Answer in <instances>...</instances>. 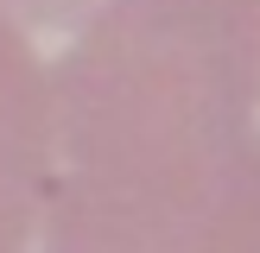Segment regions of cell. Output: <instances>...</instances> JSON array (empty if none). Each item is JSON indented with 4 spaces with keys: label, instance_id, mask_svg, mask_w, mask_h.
I'll use <instances>...</instances> for the list:
<instances>
[{
    "label": "cell",
    "instance_id": "3",
    "mask_svg": "<svg viewBox=\"0 0 260 253\" xmlns=\"http://www.w3.org/2000/svg\"><path fill=\"white\" fill-rule=\"evenodd\" d=\"M0 7H7V13L19 7L25 19H45V25H70V19L83 25V13H89V7H102V0H0Z\"/></svg>",
    "mask_w": 260,
    "mask_h": 253
},
{
    "label": "cell",
    "instance_id": "2",
    "mask_svg": "<svg viewBox=\"0 0 260 253\" xmlns=\"http://www.w3.org/2000/svg\"><path fill=\"white\" fill-rule=\"evenodd\" d=\"M51 184V95L32 38L0 7V253H25Z\"/></svg>",
    "mask_w": 260,
    "mask_h": 253
},
{
    "label": "cell",
    "instance_id": "1",
    "mask_svg": "<svg viewBox=\"0 0 260 253\" xmlns=\"http://www.w3.org/2000/svg\"><path fill=\"white\" fill-rule=\"evenodd\" d=\"M45 95V253H260V0H102Z\"/></svg>",
    "mask_w": 260,
    "mask_h": 253
}]
</instances>
